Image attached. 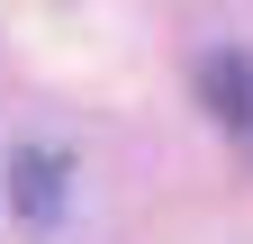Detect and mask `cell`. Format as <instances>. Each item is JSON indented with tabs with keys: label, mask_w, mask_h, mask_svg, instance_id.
<instances>
[{
	"label": "cell",
	"mask_w": 253,
	"mask_h": 244,
	"mask_svg": "<svg viewBox=\"0 0 253 244\" xmlns=\"http://www.w3.org/2000/svg\"><path fill=\"white\" fill-rule=\"evenodd\" d=\"M9 208L27 226H54L63 217V154H18L9 163Z\"/></svg>",
	"instance_id": "6da1fadb"
},
{
	"label": "cell",
	"mask_w": 253,
	"mask_h": 244,
	"mask_svg": "<svg viewBox=\"0 0 253 244\" xmlns=\"http://www.w3.org/2000/svg\"><path fill=\"white\" fill-rule=\"evenodd\" d=\"M199 90H208V118L217 127H253V64L244 54H208V73H199Z\"/></svg>",
	"instance_id": "7a4b0ae2"
}]
</instances>
